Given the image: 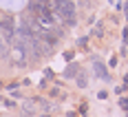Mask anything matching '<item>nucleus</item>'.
<instances>
[{"mask_svg": "<svg viewBox=\"0 0 128 117\" xmlns=\"http://www.w3.org/2000/svg\"><path fill=\"white\" fill-rule=\"evenodd\" d=\"M53 9H55L58 16L64 18L68 24H73V22H75V7H73V2H71V0H53Z\"/></svg>", "mask_w": 128, "mask_h": 117, "instance_id": "1", "label": "nucleus"}]
</instances>
